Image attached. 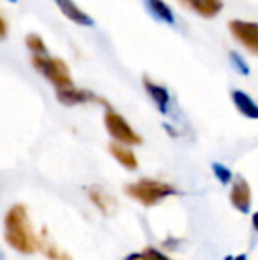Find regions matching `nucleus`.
Segmentation results:
<instances>
[{"label":"nucleus","mask_w":258,"mask_h":260,"mask_svg":"<svg viewBox=\"0 0 258 260\" xmlns=\"http://www.w3.org/2000/svg\"><path fill=\"white\" fill-rule=\"evenodd\" d=\"M4 223H6V241L11 248L23 255H30L38 250V241L28 225L27 207L23 204H16L11 207Z\"/></svg>","instance_id":"obj_1"},{"label":"nucleus","mask_w":258,"mask_h":260,"mask_svg":"<svg viewBox=\"0 0 258 260\" xmlns=\"http://www.w3.org/2000/svg\"><path fill=\"white\" fill-rule=\"evenodd\" d=\"M30 64L43 78H46L55 89H64V87L75 85L71 78L69 66L65 64L62 58L52 57V55H32Z\"/></svg>","instance_id":"obj_2"},{"label":"nucleus","mask_w":258,"mask_h":260,"mask_svg":"<svg viewBox=\"0 0 258 260\" xmlns=\"http://www.w3.org/2000/svg\"><path fill=\"white\" fill-rule=\"evenodd\" d=\"M124 191L131 199L138 200L141 206L152 207L161 202L163 199H166V197L175 195L177 189L173 186L166 184V182L152 181V179H141V181L133 182V184H126Z\"/></svg>","instance_id":"obj_3"},{"label":"nucleus","mask_w":258,"mask_h":260,"mask_svg":"<svg viewBox=\"0 0 258 260\" xmlns=\"http://www.w3.org/2000/svg\"><path fill=\"white\" fill-rule=\"evenodd\" d=\"M104 127H106L108 135L114 138L115 142L119 144H124V145H140L141 142V137L136 133V131L131 127V124L121 113H117L115 110H112L108 106L106 113H104Z\"/></svg>","instance_id":"obj_4"},{"label":"nucleus","mask_w":258,"mask_h":260,"mask_svg":"<svg viewBox=\"0 0 258 260\" xmlns=\"http://www.w3.org/2000/svg\"><path fill=\"white\" fill-rule=\"evenodd\" d=\"M228 30L234 36L235 41H239L251 55L258 53V23L246 20H230Z\"/></svg>","instance_id":"obj_5"},{"label":"nucleus","mask_w":258,"mask_h":260,"mask_svg":"<svg viewBox=\"0 0 258 260\" xmlns=\"http://www.w3.org/2000/svg\"><path fill=\"white\" fill-rule=\"evenodd\" d=\"M55 96H57V101L65 106H76V105H85V103H99V105H104L106 108L110 106L103 98L96 96V94L87 89H78V87H75V85L57 89Z\"/></svg>","instance_id":"obj_6"},{"label":"nucleus","mask_w":258,"mask_h":260,"mask_svg":"<svg viewBox=\"0 0 258 260\" xmlns=\"http://www.w3.org/2000/svg\"><path fill=\"white\" fill-rule=\"evenodd\" d=\"M230 202L237 211L244 212V214L251 211V188H249L248 181L242 179L241 175L232 179Z\"/></svg>","instance_id":"obj_7"},{"label":"nucleus","mask_w":258,"mask_h":260,"mask_svg":"<svg viewBox=\"0 0 258 260\" xmlns=\"http://www.w3.org/2000/svg\"><path fill=\"white\" fill-rule=\"evenodd\" d=\"M182 7L193 11L202 18H214L223 11V0H177Z\"/></svg>","instance_id":"obj_8"},{"label":"nucleus","mask_w":258,"mask_h":260,"mask_svg":"<svg viewBox=\"0 0 258 260\" xmlns=\"http://www.w3.org/2000/svg\"><path fill=\"white\" fill-rule=\"evenodd\" d=\"M53 4L59 7L60 13H62L69 21L80 25V27H94L92 18H90L83 9H80L72 0H53Z\"/></svg>","instance_id":"obj_9"},{"label":"nucleus","mask_w":258,"mask_h":260,"mask_svg":"<svg viewBox=\"0 0 258 260\" xmlns=\"http://www.w3.org/2000/svg\"><path fill=\"white\" fill-rule=\"evenodd\" d=\"M141 82H143V89L147 90L149 98L154 101L156 108H158L163 115H166V113H168V106H170L168 89H166V87H163V85H159V83L152 82L149 76H143V78H141Z\"/></svg>","instance_id":"obj_10"},{"label":"nucleus","mask_w":258,"mask_h":260,"mask_svg":"<svg viewBox=\"0 0 258 260\" xmlns=\"http://www.w3.org/2000/svg\"><path fill=\"white\" fill-rule=\"evenodd\" d=\"M232 101H234L235 108H237L244 117L253 119V120L258 119V106L248 92L239 90V89L232 90Z\"/></svg>","instance_id":"obj_11"},{"label":"nucleus","mask_w":258,"mask_h":260,"mask_svg":"<svg viewBox=\"0 0 258 260\" xmlns=\"http://www.w3.org/2000/svg\"><path fill=\"white\" fill-rule=\"evenodd\" d=\"M108 151H110V154L114 156L124 168H128V170H136L138 168V159H136V156H134V152L131 151L129 145L119 144V142H112V144L108 145Z\"/></svg>","instance_id":"obj_12"},{"label":"nucleus","mask_w":258,"mask_h":260,"mask_svg":"<svg viewBox=\"0 0 258 260\" xmlns=\"http://www.w3.org/2000/svg\"><path fill=\"white\" fill-rule=\"evenodd\" d=\"M145 7H147L149 14H151L154 20L163 21V23H166V25H175L173 11L170 9V6L165 0H145Z\"/></svg>","instance_id":"obj_13"},{"label":"nucleus","mask_w":258,"mask_h":260,"mask_svg":"<svg viewBox=\"0 0 258 260\" xmlns=\"http://www.w3.org/2000/svg\"><path fill=\"white\" fill-rule=\"evenodd\" d=\"M89 199L92 200V202L96 204V207L99 209V211H103L104 214H110L112 209L117 206L114 197H110L104 191H97V189H94V188L89 189Z\"/></svg>","instance_id":"obj_14"},{"label":"nucleus","mask_w":258,"mask_h":260,"mask_svg":"<svg viewBox=\"0 0 258 260\" xmlns=\"http://www.w3.org/2000/svg\"><path fill=\"white\" fill-rule=\"evenodd\" d=\"M25 45L30 50L32 55H46L48 53V48H46L45 41L39 34H27L25 36Z\"/></svg>","instance_id":"obj_15"},{"label":"nucleus","mask_w":258,"mask_h":260,"mask_svg":"<svg viewBox=\"0 0 258 260\" xmlns=\"http://www.w3.org/2000/svg\"><path fill=\"white\" fill-rule=\"evenodd\" d=\"M212 172L221 184H230L232 179H234V174H232L230 168L225 167V165H221V163H212Z\"/></svg>","instance_id":"obj_16"},{"label":"nucleus","mask_w":258,"mask_h":260,"mask_svg":"<svg viewBox=\"0 0 258 260\" xmlns=\"http://www.w3.org/2000/svg\"><path fill=\"white\" fill-rule=\"evenodd\" d=\"M230 62H232V66H234L235 69H237L241 75H244V76H248L249 73H251V69H249V66H248V62L244 60V58L241 57V53H237V52H230Z\"/></svg>","instance_id":"obj_17"},{"label":"nucleus","mask_w":258,"mask_h":260,"mask_svg":"<svg viewBox=\"0 0 258 260\" xmlns=\"http://www.w3.org/2000/svg\"><path fill=\"white\" fill-rule=\"evenodd\" d=\"M143 253L147 255L149 260H172V258L166 257L165 253H161L159 250H156V248H147V250H145Z\"/></svg>","instance_id":"obj_18"},{"label":"nucleus","mask_w":258,"mask_h":260,"mask_svg":"<svg viewBox=\"0 0 258 260\" xmlns=\"http://www.w3.org/2000/svg\"><path fill=\"white\" fill-rule=\"evenodd\" d=\"M7 34H9V25H7L6 18L0 14V41H4L7 38Z\"/></svg>","instance_id":"obj_19"},{"label":"nucleus","mask_w":258,"mask_h":260,"mask_svg":"<svg viewBox=\"0 0 258 260\" xmlns=\"http://www.w3.org/2000/svg\"><path fill=\"white\" fill-rule=\"evenodd\" d=\"M126 260H149L145 253H133L129 257H126Z\"/></svg>","instance_id":"obj_20"},{"label":"nucleus","mask_w":258,"mask_h":260,"mask_svg":"<svg viewBox=\"0 0 258 260\" xmlns=\"http://www.w3.org/2000/svg\"><path fill=\"white\" fill-rule=\"evenodd\" d=\"M232 260H248L246 255H239V257H232Z\"/></svg>","instance_id":"obj_21"},{"label":"nucleus","mask_w":258,"mask_h":260,"mask_svg":"<svg viewBox=\"0 0 258 260\" xmlns=\"http://www.w3.org/2000/svg\"><path fill=\"white\" fill-rule=\"evenodd\" d=\"M7 2H11V4H16V2H18V0H7Z\"/></svg>","instance_id":"obj_22"},{"label":"nucleus","mask_w":258,"mask_h":260,"mask_svg":"<svg viewBox=\"0 0 258 260\" xmlns=\"http://www.w3.org/2000/svg\"><path fill=\"white\" fill-rule=\"evenodd\" d=\"M0 257H2V251H0Z\"/></svg>","instance_id":"obj_23"}]
</instances>
